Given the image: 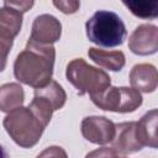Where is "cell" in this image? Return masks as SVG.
I'll use <instances>...</instances> for the list:
<instances>
[{
  "label": "cell",
  "instance_id": "cell-3",
  "mask_svg": "<svg viewBox=\"0 0 158 158\" xmlns=\"http://www.w3.org/2000/svg\"><path fill=\"white\" fill-rule=\"evenodd\" d=\"M85 28L89 41L100 47L121 46L127 36L126 26L121 17L106 10L96 11L86 21Z\"/></svg>",
  "mask_w": 158,
  "mask_h": 158
},
{
  "label": "cell",
  "instance_id": "cell-19",
  "mask_svg": "<svg viewBox=\"0 0 158 158\" xmlns=\"http://www.w3.org/2000/svg\"><path fill=\"white\" fill-rule=\"evenodd\" d=\"M33 4H35V0H4V6L11 7L21 14L32 9Z\"/></svg>",
  "mask_w": 158,
  "mask_h": 158
},
{
  "label": "cell",
  "instance_id": "cell-18",
  "mask_svg": "<svg viewBox=\"0 0 158 158\" xmlns=\"http://www.w3.org/2000/svg\"><path fill=\"white\" fill-rule=\"evenodd\" d=\"M53 5L63 14H75L80 7V0H52Z\"/></svg>",
  "mask_w": 158,
  "mask_h": 158
},
{
  "label": "cell",
  "instance_id": "cell-12",
  "mask_svg": "<svg viewBox=\"0 0 158 158\" xmlns=\"http://www.w3.org/2000/svg\"><path fill=\"white\" fill-rule=\"evenodd\" d=\"M88 56L98 65L112 72L121 70L126 63L125 54L121 51H105L91 47L88 51Z\"/></svg>",
  "mask_w": 158,
  "mask_h": 158
},
{
  "label": "cell",
  "instance_id": "cell-17",
  "mask_svg": "<svg viewBox=\"0 0 158 158\" xmlns=\"http://www.w3.org/2000/svg\"><path fill=\"white\" fill-rule=\"evenodd\" d=\"M14 37L0 31V73L5 69L7 63V56L11 51Z\"/></svg>",
  "mask_w": 158,
  "mask_h": 158
},
{
  "label": "cell",
  "instance_id": "cell-15",
  "mask_svg": "<svg viewBox=\"0 0 158 158\" xmlns=\"http://www.w3.org/2000/svg\"><path fill=\"white\" fill-rule=\"evenodd\" d=\"M22 20L21 12L6 6L0 9V31L14 38L21 31Z\"/></svg>",
  "mask_w": 158,
  "mask_h": 158
},
{
  "label": "cell",
  "instance_id": "cell-5",
  "mask_svg": "<svg viewBox=\"0 0 158 158\" xmlns=\"http://www.w3.org/2000/svg\"><path fill=\"white\" fill-rule=\"evenodd\" d=\"M91 101L101 110L127 114L136 111L142 105V95L138 90L127 86H109L102 93L90 96Z\"/></svg>",
  "mask_w": 158,
  "mask_h": 158
},
{
  "label": "cell",
  "instance_id": "cell-14",
  "mask_svg": "<svg viewBox=\"0 0 158 158\" xmlns=\"http://www.w3.org/2000/svg\"><path fill=\"white\" fill-rule=\"evenodd\" d=\"M35 95L47 100L53 106L54 111L62 109L67 101V94L64 89L62 88L60 84H58L56 80L52 79L46 85L35 88Z\"/></svg>",
  "mask_w": 158,
  "mask_h": 158
},
{
  "label": "cell",
  "instance_id": "cell-16",
  "mask_svg": "<svg viewBox=\"0 0 158 158\" xmlns=\"http://www.w3.org/2000/svg\"><path fill=\"white\" fill-rule=\"evenodd\" d=\"M123 5L136 16L143 20L158 17V0H121Z\"/></svg>",
  "mask_w": 158,
  "mask_h": 158
},
{
  "label": "cell",
  "instance_id": "cell-11",
  "mask_svg": "<svg viewBox=\"0 0 158 158\" xmlns=\"http://www.w3.org/2000/svg\"><path fill=\"white\" fill-rule=\"evenodd\" d=\"M157 120L158 110L152 109L148 112H146L138 122H136V136L142 146H148L151 148L158 147Z\"/></svg>",
  "mask_w": 158,
  "mask_h": 158
},
{
  "label": "cell",
  "instance_id": "cell-4",
  "mask_svg": "<svg viewBox=\"0 0 158 158\" xmlns=\"http://www.w3.org/2000/svg\"><path fill=\"white\" fill-rule=\"evenodd\" d=\"M65 77L80 94L90 96L102 93L111 85V78L105 70L89 65L83 58H75L68 63Z\"/></svg>",
  "mask_w": 158,
  "mask_h": 158
},
{
  "label": "cell",
  "instance_id": "cell-13",
  "mask_svg": "<svg viewBox=\"0 0 158 158\" xmlns=\"http://www.w3.org/2000/svg\"><path fill=\"white\" fill-rule=\"evenodd\" d=\"M25 91L19 83H6L0 86V111L11 112L22 106Z\"/></svg>",
  "mask_w": 158,
  "mask_h": 158
},
{
  "label": "cell",
  "instance_id": "cell-9",
  "mask_svg": "<svg viewBox=\"0 0 158 158\" xmlns=\"http://www.w3.org/2000/svg\"><path fill=\"white\" fill-rule=\"evenodd\" d=\"M62 23L57 17L49 14H42L33 20L30 38L40 43L53 44L60 38Z\"/></svg>",
  "mask_w": 158,
  "mask_h": 158
},
{
  "label": "cell",
  "instance_id": "cell-2",
  "mask_svg": "<svg viewBox=\"0 0 158 158\" xmlns=\"http://www.w3.org/2000/svg\"><path fill=\"white\" fill-rule=\"evenodd\" d=\"M2 126L12 141L22 148L36 146L47 127L28 106H20L14 111L7 112L2 121Z\"/></svg>",
  "mask_w": 158,
  "mask_h": 158
},
{
  "label": "cell",
  "instance_id": "cell-1",
  "mask_svg": "<svg viewBox=\"0 0 158 158\" xmlns=\"http://www.w3.org/2000/svg\"><path fill=\"white\" fill-rule=\"evenodd\" d=\"M54 59L56 49L53 44L40 43L30 38L26 48L15 59V78L32 88L43 86L52 79Z\"/></svg>",
  "mask_w": 158,
  "mask_h": 158
},
{
  "label": "cell",
  "instance_id": "cell-7",
  "mask_svg": "<svg viewBox=\"0 0 158 158\" xmlns=\"http://www.w3.org/2000/svg\"><path fill=\"white\" fill-rule=\"evenodd\" d=\"M128 48L137 56H149L158 51V27L143 23L135 28L128 38Z\"/></svg>",
  "mask_w": 158,
  "mask_h": 158
},
{
  "label": "cell",
  "instance_id": "cell-20",
  "mask_svg": "<svg viewBox=\"0 0 158 158\" xmlns=\"http://www.w3.org/2000/svg\"><path fill=\"white\" fill-rule=\"evenodd\" d=\"M63 156V157H65L67 154H65V152H63L62 149H60V147H56V146H53V147H49L48 149H46L44 152H42L40 156L41 157H43V156Z\"/></svg>",
  "mask_w": 158,
  "mask_h": 158
},
{
  "label": "cell",
  "instance_id": "cell-8",
  "mask_svg": "<svg viewBox=\"0 0 158 158\" xmlns=\"http://www.w3.org/2000/svg\"><path fill=\"white\" fill-rule=\"evenodd\" d=\"M115 136L110 143H112V151L116 156H126L136 153L142 149V144L136 136V122H121L115 125Z\"/></svg>",
  "mask_w": 158,
  "mask_h": 158
},
{
  "label": "cell",
  "instance_id": "cell-21",
  "mask_svg": "<svg viewBox=\"0 0 158 158\" xmlns=\"http://www.w3.org/2000/svg\"><path fill=\"white\" fill-rule=\"evenodd\" d=\"M7 157V153L4 151V148L0 146V158H6Z\"/></svg>",
  "mask_w": 158,
  "mask_h": 158
},
{
  "label": "cell",
  "instance_id": "cell-6",
  "mask_svg": "<svg viewBox=\"0 0 158 158\" xmlns=\"http://www.w3.org/2000/svg\"><path fill=\"white\" fill-rule=\"evenodd\" d=\"M83 137L94 144H107L115 136V123L104 116H88L81 121Z\"/></svg>",
  "mask_w": 158,
  "mask_h": 158
},
{
  "label": "cell",
  "instance_id": "cell-10",
  "mask_svg": "<svg viewBox=\"0 0 158 158\" xmlns=\"http://www.w3.org/2000/svg\"><path fill=\"white\" fill-rule=\"evenodd\" d=\"M131 86L142 93H153L158 85V74L153 64L139 63L130 72Z\"/></svg>",
  "mask_w": 158,
  "mask_h": 158
}]
</instances>
